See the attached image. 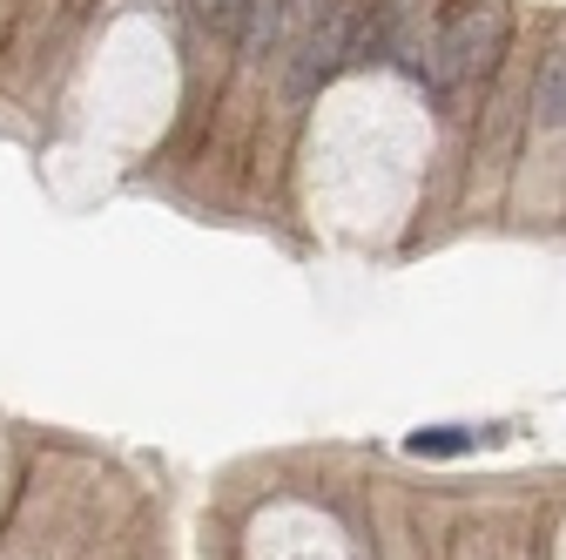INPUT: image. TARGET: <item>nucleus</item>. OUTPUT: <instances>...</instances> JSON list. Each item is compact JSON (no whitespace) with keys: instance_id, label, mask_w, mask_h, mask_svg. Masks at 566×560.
I'll return each instance as SVG.
<instances>
[{"instance_id":"f257e3e1","label":"nucleus","mask_w":566,"mask_h":560,"mask_svg":"<svg viewBox=\"0 0 566 560\" xmlns=\"http://www.w3.org/2000/svg\"><path fill=\"white\" fill-rule=\"evenodd\" d=\"M365 48L358 8L350 0H297V21H291V95L324 89L337 68H350Z\"/></svg>"},{"instance_id":"f03ea898","label":"nucleus","mask_w":566,"mask_h":560,"mask_svg":"<svg viewBox=\"0 0 566 560\" xmlns=\"http://www.w3.org/2000/svg\"><path fill=\"white\" fill-rule=\"evenodd\" d=\"M506 34H513L506 0H459L439 34V82H485L506 54Z\"/></svg>"},{"instance_id":"7ed1b4c3","label":"nucleus","mask_w":566,"mask_h":560,"mask_svg":"<svg viewBox=\"0 0 566 560\" xmlns=\"http://www.w3.org/2000/svg\"><path fill=\"white\" fill-rule=\"evenodd\" d=\"M291 21H297V0H250V14L237 28V54L243 61H263L291 41Z\"/></svg>"},{"instance_id":"20e7f679","label":"nucleus","mask_w":566,"mask_h":560,"mask_svg":"<svg viewBox=\"0 0 566 560\" xmlns=\"http://www.w3.org/2000/svg\"><path fill=\"white\" fill-rule=\"evenodd\" d=\"M533 122L539 128H566V41L546 48L539 75H533Z\"/></svg>"},{"instance_id":"39448f33","label":"nucleus","mask_w":566,"mask_h":560,"mask_svg":"<svg viewBox=\"0 0 566 560\" xmlns=\"http://www.w3.org/2000/svg\"><path fill=\"white\" fill-rule=\"evenodd\" d=\"M405 446H411L418 459H459V453H472L479 439H472L465 426H424V433H411Z\"/></svg>"},{"instance_id":"423d86ee","label":"nucleus","mask_w":566,"mask_h":560,"mask_svg":"<svg viewBox=\"0 0 566 560\" xmlns=\"http://www.w3.org/2000/svg\"><path fill=\"white\" fill-rule=\"evenodd\" d=\"M189 14H196V28L237 34V28H243V14H250V0H189Z\"/></svg>"}]
</instances>
